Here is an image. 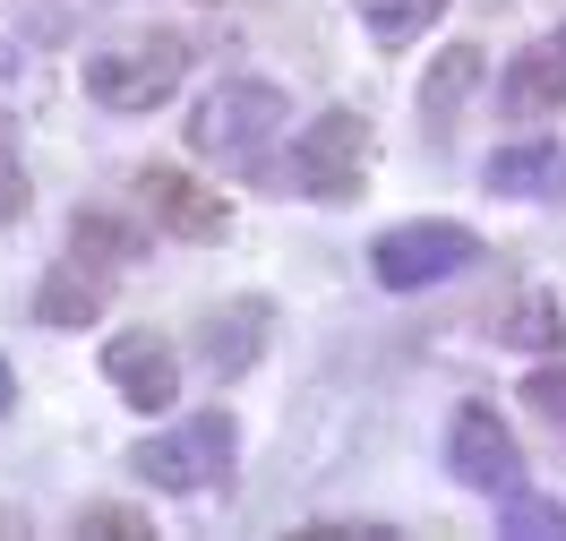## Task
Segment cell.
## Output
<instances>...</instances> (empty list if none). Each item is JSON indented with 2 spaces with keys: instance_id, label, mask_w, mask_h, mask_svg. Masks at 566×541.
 Listing matches in <instances>:
<instances>
[{
  "instance_id": "2",
  "label": "cell",
  "mask_w": 566,
  "mask_h": 541,
  "mask_svg": "<svg viewBox=\"0 0 566 541\" xmlns=\"http://www.w3.org/2000/svg\"><path fill=\"white\" fill-rule=\"evenodd\" d=\"M241 465V430H232V413H198V422H180L164 438H138L129 447V472H138L146 490H223Z\"/></svg>"
},
{
  "instance_id": "24",
  "label": "cell",
  "mask_w": 566,
  "mask_h": 541,
  "mask_svg": "<svg viewBox=\"0 0 566 541\" xmlns=\"http://www.w3.org/2000/svg\"><path fill=\"white\" fill-rule=\"evenodd\" d=\"M0 70H9V52H0Z\"/></svg>"
},
{
  "instance_id": "8",
  "label": "cell",
  "mask_w": 566,
  "mask_h": 541,
  "mask_svg": "<svg viewBox=\"0 0 566 541\" xmlns=\"http://www.w3.org/2000/svg\"><path fill=\"white\" fill-rule=\"evenodd\" d=\"M138 207L164 223L172 241H223V232H232V207H223L214 189H198L180 164H146L138 173Z\"/></svg>"
},
{
  "instance_id": "16",
  "label": "cell",
  "mask_w": 566,
  "mask_h": 541,
  "mask_svg": "<svg viewBox=\"0 0 566 541\" xmlns=\"http://www.w3.org/2000/svg\"><path fill=\"white\" fill-rule=\"evenodd\" d=\"M497 533L506 541H566V507L558 499H532L524 481L497 499Z\"/></svg>"
},
{
  "instance_id": "14",
  "label": "cell",
  "mask_w": 566,
  "mask_h": 541,
  "mask_svg": "<svg viewBox=\"0 0 566 541\" xmlns=\"http://www.w3.org/2000/svg\"><path fill=\"white\" fill-rule=\"evenodd\" d=\"M86 18H104V0H27V9H18V43L61 52V43H70Z\"/></svg>"
},
{
  "instance_id": "19",
  "label": "cell",
  "mask_w": 566,
  "mask_h": 541,
  "mask_svg": "<svg viewBox=\"0 0 566 541\" xmlns=\"http://www.w3.org/2000/svg\"><path fill=\"white\" fill-rule=\"evenodd\" d=\"M77 533L86 541H155V524H146V516H129V507H86V516H77Z\"/></svg>"
},
{
  "instance_id": "5",
  "label": "cell",
  "mask_w": 566,
  "mask_h": 541,
  "mask_svg": "<svg viewBox=\"0 0 566 541\" xmlns=\"http://www.w3.org/2000/svg\"><path fill=\"white\" fill-rule=\"evenodd\" d=\"M360 173H369V121L360 112H318L292 146V189L344 207V198H360Z\"/></svg>"
},
{
  "instance_id": "12",
  "label": "cell",
  "mask_w": 566,
  "mask_h": 541,
  "mask_svg": "<svg viewBox=\"0 0 566 541\" xmlns=\"http://www.w3.org/2000/svg\"><path fill=\"white\" fill-rule=\"evenodd\" d=\"M266 301H232V310H214L207 319V335H198V361H207L214 378H241L249 361L266 353Z\"/></svg>"
},
{
  "instance_id": "7",
  "label": "cell",
  "mask_w": 566,
  "mask_h": 541,
  "mask_svg": "<svg viewBox=\"0 0 566 541\" xmlns=\"http://www.w3.org/2000/svg\"><path fill=\"white\" fill-rule=\"evenodd\" d=\"M104 378L120 387L129 413H172V396H180L172 335H155V326H120V335H104Z\"/></svg>"
},
{
  "instance_id": "10",
  "label": "cell",
  "mask_w": 566,
  "mask_h": 541,
  "mask_svg": "<svg viewBox=\"0 0 566 541\" xmlns=\"http://www.w3.org/2000/svg\"><path fill=\"white\" fill-rule=\"evenodd\" d=\"M104 301H112V267H104V258H86V250H70V258L43 267L35 319L43 326H95V319H104Z\"/></svg>"
},
{
  "instance_id": "1",
  "label": "cell",
  "mask_w": 566,
  "mask_h": 541,
  "mask_svg": "<svg viewBox=\"0 0 566 541\" xmlns=\"http://www.w3.org/2000/svg\"><path fill=\"white\" fill-rule=\"evenodd\" d=\"M283 121H292V104H283L275 77H223V86H207V95L189 104V155L241 164L249 173V164L283 138Z\"/></svg>"
},
{
  "instance_id": "15",
  "label": "cell",
  "mask_w": 566,
  "mask_h": 541,
  "mask_svg": "<svg viewBox=\"0 0 566 541\" xmlns=\"http://www.w3.org/2000/svg\"><path fill=\"white\" fill-rule=\"evenodd\" d=\"M353 9H360V27H369V43H378V52H395V43L421 35L447 0H353Z\"/></svg>"
},
{
  "instance_id": "4",
  "label": "cell",
  "mask_w": 566,
  "mask_h": 541,
  "mask_svg": "<svg viewBox=\"0 0 566 541\" xmlns=\"http://www.w3.org/2000/svg\"><path fill=\"white\" fill-rule=\"evenodd\" d=\"M472 258H481V241H472L463 223L421 216V223H387V232H378L369 275H378L387 292H429V284H447L455 267H472Z\"/></svg>"
},
{
  "instance_id": "3",
  "label": "cell",
  "mask_w": 566,
  "mask_h": 541,
  "mask_svg": "<svg viewBox=\"0 0 566 541\" xmlns=\"http://www.w3.org/2000/svg\"><path fill=\"white\" fill-rule=\"evenodd\" d=\"M189 77V43L180 35H138V43H104L86 61V95L104 112H155L172 104V86Z\"/></svg>"
},
{
  "instance_id": "11",
  "label": "cell",
  "mask_w": 566,
  "mask_h": 541,
  "mask_svg": "<svg viewBox=\"0 0 566 541\" xmlns=\"http://www.w3.org/2000/svg\"><path fill=\"white\" fill-rule=\"evenodd\" d=\"M481 189L490 198H558L566 207V146L558 138H515L481 164Z\"/></svg>"
},
{
  "instance_id": "20",
  "label": "cell",
  "mask_w": 566,
  "mask_h": 541,
  "mask_svg": "<svg viewBox=\"0 0 566 541\" xmlns=\"http://www.w3.org/2000/svg\"><path fill=\"white\" fill-rule=\"evenodd\" d=\"M27 198H35V180H27V164L9 155V138H0V232L27 216Z\"/></svg>"
},
{
  "instance_id": "23",
  "label": "cell",
  "mask_w": 566,
  "mask_h": 541,
  "mask_svg": "<svg viewBox=\"0 0 566 541\" xmlns=\"http://www.w3.org/2000/svg\"><path fill=\"white\" fill-rule=\"evenodd\" d=\"M0 533H18V516H0Z\"/></svg>"
},
{
  "instance_id": "13",
  "label": "cell",
  "mask_w": 566,
  "mask_h": 541,
  "mask_svg": "<svg viewBox=\"0 0 566 541\" xmlns=\"http://www.w3.org/2000/svg\"><path fill=\"white\" fill-rule=\"evenodd\" d=\"M472 77H481V52H472V43H447V52L429 61V77H421V129H429V138H438V129H455Z\"/></svg>"
},
{
  "instance_id": "18",
  "label": "cell",
  "mask_w": 566,
  "mask_h": 541,
  "mask_svg": "<svg viewBox=\"0 0 566 541\" xmlns=\"http://www.w3.org/2000/svg\"><path fill=\"white\" fill-rule=\"evenodd\" d=\"M506 344H524V353H558V301H549V292H524V301L506 310Z\"/></svg>"
},
{
  "instance_id": "6",
  "label": "cell",
  "mask_w": 566,
  "mask_h": 541,
  "mask_svg": "<svg viewBox=\"0 0 566 541\" xmlns=\"http://www.w3.org/2000/svg\"><path fill=\"white\" fill-rule=\"evenodd\" d=\"M447 472H455L463 490H490V499H506L524 481V456H515V430H506L497 404H463L455 422H447Z\"/></svg>"
},
{
  "instance_id": "17",
  "label": "cell",
  "mask_w": 566,
  "mask_h": 541,
  "mask_svg": "<svg viewBox=\"0 0 566 541\" xmlns=\"http://www.w3.org/2000/svg\"><path fill=\"white\" fill-rule=\"evenodd\" d=\"M77 250L104 258V267H129V258L146 250V232H129V223L104 216V207H77Z\"/></svg>"
},
{
  "instance_id": "22",
  "label": "cell",
  "mask_w": 566,
  "mask_h": 541,
  "mask_svg": "<svg viewBox=\"0 0 566 541\" xmlns=\"http://www.w3.org/2000/svg\"><path fill=\"white\" fill-rule=\"evenodd\" d=\"M9 396H18V387H9V361H0V413H9Z\"/></svg>"
},
{
  "instance_id": "21",
  "label": "cell",
  "mask_w": 566,
  "mask_h": 541,
  "mask_svg": "<svg viewBox=\"0 0 566 541\" xmlns=\"http://www.w3.org/2000/svg\"><path fill=\"white\" fill-rule=\"evenodd\" d=\"M524 404L541 413V422H558V430H566V370H558V361H549V370H532V378H524Z\"/></svg>"
},
{
  "instance_id": "9",
  "label": "cell",
  "mask_w": 566,
  "mask_h": 541,
  "mask_svg": "<svg viewBox=\"0 0 566 541\" xmlns=\"http://www.w3.org/2000/svg\"><path fill=\"white\" fill-rule=\"evenodd\" d=\"M497 104H506V121H549V112H566V27L532 35L524 52L506 61Z\"/></svg>"
}]
</instances>
